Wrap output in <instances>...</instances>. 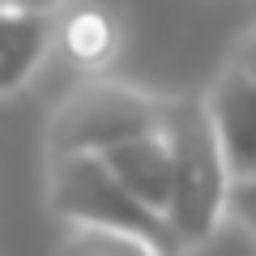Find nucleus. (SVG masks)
<instances>
[{"label": "nucleus", "instance_id": "obj_8", "mask_svg": "<svg viewBox=\"0 0 256 256\" xmlns=\"http://www.w3.org/2000/svg\"><path fill=\"white\" fill-rule=\"evenodd\" d=\"M56 256H171L158 244L120 230H86V226H64Z\"/></svg>", "mask_w": 256, "mask_h": 256}, {"label": "nucleus", "instance_id": "obj_9", "mask_svg": "<svg viewBox=\"0 0 256 256\" xmlns=\"http://www.w3.org/2000/svg\"><path fill=\"white\" fill-rule=\"evenodd\" d=\"M222 68H230V73L252 77V82H256V22H248V26L235 34V43H230L226 64H222Z\"/></svg>", "mask_w": 256, "mask_h": 256}, {"label": "nucleus", "instance_id": "obj_1", "mask_svg": "<svg viewBox=\"0 0 256 256\" xmlns=\"http://www.w3.org/2000/svg\"><path fill=\"white\" fill-rule=\"evenodd\" d=\"M166 94H154L128 77L102 73L82 77L77 86L56 98L43 124V158H82V154H111L137 137L162 132L171 120Z\"/></svg>", "mask_w": 256, "mask_h": 256}, {"label": "nucleus", "instance_id": "obj_5", "mask_svg": "<svg viewBox=\"0 0 256 256\" xmlns=\"http://www.w3.org/2000/svg\"><path fill=\"white\" fill-rule=\"evenodd\" d=\"M205 111L214 120L235 188H256V82L218 68L205 90Z\"/></svg>", "mask_w": 256, "mask_h": 256}, {"label": "nucleus", "instance_id": "obj_3", "mask_svg": "<svg viewBox=\"0 0 256 256\" xmlns=\"http://www.w3.org/2000/svg\"><path fill=\"white\" fill-rule=\"evenodd\" d=\"M47 205H52L56 218H64V226L120 230V235L150 239V244H158L162 252L180 256L171 226L158 222L150 210H141L98 154L52 158V162H47Z\"/></svg>", "mask_w": 256, "mask_h": 256}, {"label": "nucleus", "instance_id": "obj_2", "mask_svg": "<svg viewBox=\"0 0 256 256\" xmlns=\"http://www.w3.org/2000/svg\"><path fill=\"white\" fill-rule=\"evenodd\" d=\"M166 132L175 150V201L166 226L175 235L180 256H192L222 230L239 188L230 180L226 154L205 111V94H175Z\"/></svg>", "mask_w": 256, "mask_h": 256}, {"label": "nucleus", "instance_id": "obj_7", "mask_svg": "<svg viewBox=\"0 0 256 256\" xmlns=\"http://www.w3.org/2000/svg\"><path fill=\"white\" fill-rule=\"evenodd\" d=\"M120 47H124V26L116 13L98 4H60L56 56H64L82 77H102L120 60Z\"/></svg>", "mask_w": 256, "mask_h": 256}, {"label": "nucleus", "instance_id": "obj_4", "mask_svg": "<svg viewBox=\"0 0 256 256\" xmlns=\"http://www.w3.org/2000/svg\"><path fill=\"white\" fill-rule=\"evenodd\" d=\"M60 4H0V98L22 94L56 56Z\"/></svg>", "mask_w": 256, "mask_h": 256}, {"label": "nucleus", "instance_id": "obj_6", "mask_svg": "<svg viewBox=\"0 0 256 256\" xmlns=\"http://www.w3.org/2000/svg\"><path fill=\"white\" fill-rule=\"evenodd\" d=\"M102 162L111 166L120 184L128 188V196L150 210L158 222L171 218V201H175V150H171V132H150L128 146L102 154Z\"/></svg>", "mask_w": 256, "mask_h": 256}]
</instances>
